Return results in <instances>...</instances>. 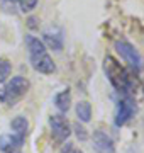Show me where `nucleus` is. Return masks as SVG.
Wrapping results in <instances>:
<instances>
[{"label": "nucleus", "instance_id": "7", "mask_svg": "<svg viewBox=\"0 0 144 153\" xmlns=\"http://www.w3.org/2000/svg\"><path fill=\"white\" fill-rule=\"evenodd\" d=\"M93 148L97 153H115V145L112 138L104 131H93Z\"/></svg>", "mask_w": 144, "mask_h": 153}, {"label": "nucleus", "instance_id": "12", "mask_svg": "<svg viewBox=\"0 0 144 153\" xmlns=\"http://www.w3.org/2000/svg\"><path fill=\"white\" fill-rule=\"evenodd\" d=\"M76 116L82 123H88L92 119V105L87 100H80L76 104Z\"/></svg>", "mask_w": 144, "mask_h": 153}, {"label": "nucleus", "instance_id": "14", "mask_svg": "<svg viewBox=\"0 0 144 153\" xmlns=\"http://www.w3.org/2000/svg\"><path fill=\"white\" fill-rule=\"evenodd\" d=\"M12 2H17L19 4V9L22 12H31L37 5V0H12Z\"/></svg>", "mask_w": 144, "mask_h": 153}, {"label": "nucleus", "instance_id": "16", "mask_svg": "<svg viewBox=\"0 0 144 153\" xmlns=\"http://www.w3.org/2000/svg\"><path fill=\"white\" fill-rule=\"evenodd\" d=\"M71 143H66V146H65V148H63V152H61V153H70V152H71Z\"/></svg>", "mask_w": 144, "mask_h": 153}, {"label": "nucleus", "instance_id": "18", "mask_svg": "<svg viewBox=\"0 0 144 153\" xmlns=\"http://www.w3.org/2000/svg\"><path fill=\"white\" fill-rule=\"evenodd\" d=\"M19 153H21V152H19Z\"/></svg>", "mask_w": 144, "mask_h": 153}, {"label": "nucleus", "instance_id": "2", "mask_svg": "<svg viewBox=\"0 0 144 153\" xmlns=\"http://www.w3.org/2000/svg\"><path fill=\"white\" fill-rule=\"evenodd\" d=\"M104 71H105V75H107V78H109L110 85L115 88L117 92L131 94V90H132L131 75H129V71L126 70L114 56L107 55L105 58H104Z\"/></svg>", "mask_w": 144, "mask_h": 153}, {"label": "nucleus", "instance_id": "5", "mask_svg": "<svg viewBox=\"0 0 144 153\" xmlns=\"http://www.w3.org/2000/svg\"><path fill=\"white\" fill-rule=\"evenodd\" d=\"M136 100L131 97V94H124V97L117 102V111H115V126L120 128V126L127 124L129 119L136 114Z\"/></svg>", "mask_w": 144, "mask_h": 153}, {"label": "nucleus", "instance_id": "15", "mask_svg": "<svg viewBox=\"0 0 144 153\" xmlns=\"http://www.w3.org/2000/svg\"><path fill=\"white\" fill-rule=\"evenodd\" d=\"M75 133H76V138H78V140H82V141H85V140L88 138V133H87V129H85V128L80 124V123H76V124H75Z\"/></svg>", "mask_w": 144, "mask_h": 153}, {"label": "nucleus", "instance_id": "9", "mask_svg": "<svg viewBox=\"0 0 144 153\" xmlns=\"http://www.w3.org/2000/svg\"><path fill=\"white\" fill-rule=\"evenodd\" d=\"M43 39H44V43L48 48L54 49V51H61L63 49V36H61V33H58V31H46L44 34H43Z\"/></svg>", "mask_w": 144, "mask_h": 153}, {"label": "nucleus", "instance_id": "6", "mask_svg": "<svg viewBox=\"0 0 144 153\" xmlns=\"http://www.w3.org/2000/svg\"><path fill=\"white\" fill-rule=\"evenodd\" d=\"M49 126H51V133L58 143L66 141V138L71 134V128H70V123L65 116L61 114H54L49 117Z\"/></svg>", "mask_w": 144, "mask_h": 153}, {"label": "nucleus", "instance_id": "1", "mask_svg": "<svg viewBox=\"0 0 144 153\" xmlns=\"http://www.w3.org/2000/svg\"><path fill=\"white\" fill-rule=\"evenodd\" d=\"M24 41H26V46H27V51H29V61H31V66L34 70L39 71V73H44V75L54 73L56 65L53 58L48 55L44 43L39 41L36 36H31V34H27L24 38Z\"/></svg>", "mask_w": 144, "mask_h": 153}, {"label": "nucleus", "instance_id": "3", "mask_svg": "<svg viewBox=\"0 0 144 153\" xmlns=\"http://www.w3.org/2000/svg\"><path fill=\"white\" fill-rule=\"evenodd\" d=\"M29 87L31 83L26 76H12V80L7 82L5 87H0V100L7 102L9 105H14L29 92Z\"/></svg>", "mask_w": 144, "mask_h": 153}, {"label": "nucleus", "instance_id": "10", "mask_svg": "<svg viewBox=\"0 0 144 153\" xmlns=\"http://www.w3.org/2000/svg\"><path fill=\"white\" fill-rule=\"evenodd\" d=\"M10 128L15 131L17 136H21L26 140V136H27L29 133V121L24 117V116H17V117H14L10 123Z\"/></svg>", "mask_w": 144, "mask_h": 153}, {"label": "nucleus", "instance_id": "13", "mask_svg": "<svg viewBox=\"0 0 144 153\" xmlns=\"http://www.w3.org/2000/svg\"><path fill=\"white\" fill-rule=\"evenodd\" d=\"M12 71V63L7 58H0V85L5 82Z\"/></svg>", "mask_w": 144, "mask_h": 153}, {"label": "nucleus", "instance_id": "4", "mask_svg": "<svg viewBox=\"0 0 144 153\" xmlns=\"http://www.w3.org/2000/svg\"><path fill=\"white\" fill-rule=\"evenodd\" d=\"M115 49H117V53L120 55L122 60L126 61V63H129V66L134 68L136 71H139L144 66L143 56L139 55V51L129 41H122V39L120 41H115Z\"/></svg>", "mask_w": 144, "mask_h": 153}, {"label": "nucleus", "instance_id": "8", "mask_svg": "<svg viewBox=\"0 0 144 153\" xmlns=\"http://www.w3.org/2000/svg\"><path fill=\"white\" fill-rule=\"evenodd\" d=\"M24 145V138L17 134H2L0 136V150L4 153H19Z\"/></svg>", "mask_w": 144, "mask_h": 153}, {"label": "nucleus", "instance_id": "11", "mask_svg": "<svg viewBox=\"0 0 144 153\" xmlns=\"http://www.w3.org/2000/svg\"><path fill=\"white\" fill-rule=\"evenodd\" d=\"M54 105L61 112H68V109L71 107V92L66 88V90H61L60 94H56Z\"/></svg>", "mask_w": 144, "mask_h": 153}, {"label": "nucleus", "instance_id": "17", "mask_svg": "<svg viewBox=\"0 0 144 153\" xmlns=\"http://www.w3.org/2000/svg\"><path fill=\"white\" fill-rule=\"evenodd\" d=\"M34 22H36V19H34V17H31V19H29V27H32V29H34V27H37Z\"/></svg>", "mask_w": 144, "mask_h": 153}]
</instances>
